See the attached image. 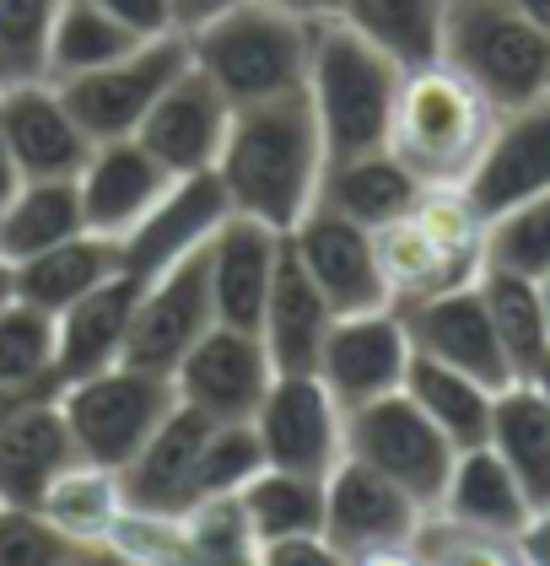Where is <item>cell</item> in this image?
Returning <instances> with one entry per match:
<instances>
[{"mask_svg": "<svg viewBox=\"0 0 550 566\" xmlns=\"http://www.w3.org/2000/svg\"><path fill=\"white\" fill-rule=\"evenodd\" d=\"M523 384H535V394H540V399L550 405V356L540 361V367H535V373H529V378H523Z\"/></svg>", "mask_w": 550, "mask_h": 566, "instance_id": "cell-56", "label": "cell"}, {"mask_svg": "<svg viewBox=\"0 0 550 566\" xmlns=\"http://www.w3.org/2000/svg\"><path fill=\"white\" fill-rule=\"evenodd\" d=\"M54 17H60V0H0V87L49 76Z\"/></svg>", "mask_w": 550, "mask_h": 566, "instance_id": "cell-41", "label": "cell"}, {"mask_svg": "<svg viewBox=\"0 0 550 566\" xmlns=\"http://www.w3.org/2000/svg\"><path fill=\"white\" fill-rule=\"evenodd\" d=\"M135 44H146L141 33H129L120 17H108L92 0H60L54 17V39H49V82H71L86 71H103L114 60H125Z\"/></svg>", "mask_w": 550, "mask_h": 566, "instance_id": "cell-36", "label": "cell"}, {"mask_svg": "<svg viewBox=\"0 0 550 566\" xmlns=\"http://www.w3.org/2000/svg\"><path fill=\"white\" fill-rule=\"evenodd\" d=\"M11 297H17V292H11V264L0 260V303H11Z\"/></svg>", "mask_w": 550, "mask_h": 566, "instance_id": "cell-57", "label": "cell"}, {"mask_svg": "<svg viewBox=\"0 0 550 566\" xmlns=\"http://www.w3.org/2000/svg\"><path fill=\"white\" fill-rule=\"evenodd\" d=\"M540 303H546V324H550V275H540Z\"/></svg>", "mask_w": 550, "mask_h": 566, "instance_id": "cell-58", "label": "cell"}, {"mask_svg": "<svg viewBox=\"0 0 550 566\" xmlns=\"http://www.w3.org/2000/svg\"><path fill=\"white\" fill-rule=\"evenodd\" d=\"M287 243H292V254L302 260V270L313 275V286L330 297L335 318H345V313H373V307H394L388 303V286H383V270H378L373 227L340 217L330 206H313V211L287 232Z\"/></svg>", "mask_w": 550, "mask_h": 566, "instance_id": "cell-14", "label": "cell"}, {"mask_svg": "<svg viewBox=\"0 0 550 566\" xmlns=\"http://www.w3.org/2000/svg\"><path fill=\"white\" fill-rule=\"evenodd\" d=\"M120 275V238L103 232H76L54 249H43L33 260L11 264V292L22 303L43 307V313H65L71 303H82L86 292H97L103 281Z\"/></svg>", "mask_w": 550, "mask_h": 566, "instance_id": "cell-27", "label": "cell"}, {"mask_svg": "<svg viewBox=\"0 0 550 566\" xmlns=\"http://www.w3.org/2000/svg\"><path fill=\"white\" fill-rule=\"evenodd\" d=\"M276 384L270 350L255 329H232V324H211L189 356L173 367V389L178 405L200 410L206 421L227 427V421H255L264 394Z\"/></svg>", "mask_w": 550, "mask_h": 566, "instance_id": "cell-11", "label": "cell"}, {"mask_svg": "<svg viewBox=\"0 0 550 566\" xmlns=\"http://www.w3.org/2000/svg\"><path fill=\"white\" fill-rule=\"evenodd\" d=\"M135 303H141V286L129 275H114L54 318V335H60L54 373H60V384H76V378H92V373L125 361Z\"/></svg>", "mask_w": 550, "mask_h": 566, "instance_id": "cell-26", "label": "cell"}, {"mask_svg": "<svg viewBox=\"0 0 550 566\" xmlns=\"http://www.w3.org/2000/svg\"><path fill=\"white\" fill-rule=\"evenodd\" d=\"M92 6H103L108 17H120L129 33H141V39L178 33V28H173V6L168 0H92Z\"/></svg>", "mask_w": 550, "mask_h": 566, "instance_id": "cell-47", "label": "cell"}, {"mask_svg": "<svg viewBox=\"0 0 550 566\" xmlns=\"http://www.w3.org/2000/svg\"><path fill=\"white\" fill-rule=\"evenodd\" d=\"M437 60L475 82L502 114L550 92V39L518 11V0H448Z\"/></svg>", "mask_w": 550, "mask_h": 566, "instance_id": "cell-6", "label": "cell"}, {"mask_svg": "<svg viewBox=\"0 0 550 566\" xmlns=\"http://www.w3.org/2000/svg\"><path fill=\"white\" fill-rule=\"evenodd\" d=\"M345 459L378 470L394 480L411 502H422L426 513L443 502V485L454 475L459 448L426 421V410L411 394H383L373 405L345 410Z\"/></svg>", "mask_w": 550, "mask_h": 566, "instance_id": "cell-8", "label": "cell"}, {"mask_svg": "<svg viewBox=\"0 0 550 566\" xmlns=\"http://www.w3.org/2000/svg\"><path fill=\"white\" fill-rule=\"evenodd\" d=\"M411 335H405V318L399 307H373V313H345L335 318L330 340L319 350V378L324 389L335 394L345 410L356 405H373L383 394L405 389V373H411Z\"/></svg>", "mask_w": 550, "mask_h": 566, "instance_id": "cell-13", "label": "cell"}, {"mask_svg": "<svg viewBox=\"0 0 550 566\" xmlns=\"http://www.w3.org/2000/svg\"><path fill=\"white\" fill-rule=\"evenodd\" d=\"M324 130L313 119L308 87L232 108V130L216 157V184L238 217H255L276 232H292L319 206L324 184Z\"/></svg>", "mask_w": 550, "mask_h": 566, "instance_id": "cell-1", "label": "cell"}, {"mask_svg": "<svg viewBox=\"0 0 550 566\" xmlns=\"http://www.w3.org/2000/svg\"><path fill=\"white\" fill-rule=\"evenodd\" d=\"M184 551L189 566H259L264 562V539L249 523L243 496H206L184 513Z\"/></svg>", "mask_w": 550, "mask_h": 566, "instance_id": "cell-39", "label": "cell"}, {"mask_svg": "<svg viewBox=\"0 0 550 566\" xmlns=\"http://www.w3.org/2000/svg\"><path fill=\"white\" fill-rule=\"evenodd\" d=\"M287 249V232L264 227L255 217H232L221 221L206 243V264H211V297H216V324L232 329H255L264 318L270 286H276V264Z\"/></svg>", "mask_w": 550, "mask_h": 566, "instance_id": "cell-22", "label": "cell"}, {"mask_svg": "<svg viewBox=\"0 0 550 566\" xmlns=\"http://www.w3.org/2000/svg\"><path fill=\"white\" fill-rule=\"evenodd\" d=\"M465 195L486 221L535 200V195H550V92L497 119V135H491L475 178L465 184Z\"/></svg>", "mask_w": 550, "mask_h": 566, "instance_id": "cell-21", "label": "cell"}, {"mask_svg": "<svg viewBox=\"0 0 550 566\" xmlns=\"http://www.w3.org/2000/svg\"><path fill=\"white\" fill-rule=\"evenodd\" d=\"M373 243L394 307L443 297L486 270V217L465 189H422L405 217L373 227Z\"/></svg>", "mask_w": 550, "mask_h": 566, "instance_id": "cell-3", "label": "cell"}, {"mask_svg": "<svg viewBox=\"0 0 550 566\" xmlns=\"http://www.w3.org/2000/svg\"><path fill=\"white\" fill-rule=\"evenodd\" d=\"M416 195H422V178L411 174L388 146L324 163V184H319V206L362 221V227H383V221L405 217L416 206Z\"/></svg>", "mask_w": 550, "mask_h": 566, "instance_id": "cell-30", "label": "cell"}, {"mask_svg": "<svg viewBox=\"0 0 550 566\" xmlns=\"http://www.w3.org/2000/svg\"><path fill=\"white\" fill-rule=\"evenodd\" d=\"M108 545H114L120 556H129L135 566H189L184 523L168 518V513H135V507H129Z\"/></svg>", "mask_w": 550, "mask_h": 566, "instance_id": "cell-44", "label": "cell"}, {"mask_svg": "<svg viewBox=\"0 0 550 566\" xmlns=\"http://www.w3.org/2000/svg\"><path fill=\"white\" fill-rule=\"evenodd\" d=\"M33 394H49V389H6V384H0V427H6V421H11V416H17L28 399H33Z\"/></svg>", "mask_w": 550, "mask_h": 566, "instance_id": "cell-54", "label": "cell"}, {"mask_svg": "<svg viewBox=\"0 0 550 566\" xmlns=\"http://www.w3.org/2000/svg\"><path fill=\"white\" fill-rule=\"evenodd\" d=\"M216 324V297H211V264L206 249L163 270L152 286H141V303L129 318L125 361L141 373H163L173 378V367L189 356V346Z\"/></svg>", "mask_w": 550, "mask_h": 566, "instance_id": "cell-12", "label": "cell"}, {"mask_svg": "<svg viewBox=\"0 0 550 566\" xmlns=\"http://www.w3.org/2000/svg\"><path fill=\"white\" fill-rule=\"evenodd\" d=\"M189 71V39L184 33H163V39H146L135 44L125 60L103 65V71H86V76H71V82H54L65 92L76 125L97 140H120V135H135L141 119L152 114V103Z\"/></svg>", "mask_w": 550, "mask_h": 566, "instance_id": "cell-9", "label": "cell"}, {"mask_svg": "<svg viewBox=\"0 0 550 566\" xmlns=\"http://www.w3.org/2000/svg\"><path fill=\"white\" fill-rule=\"evenodd\" d=\"M518 11H523V17L550 39V0H518Z\"/></svg>", "mask_w": 550, "mask_h": 566, "instance_id": "cell-55", "label": "cell"}, {"mask_svg": "<svg viewBox=\"0 0 550 566\" xmlns=\"http://www.w3.org/2000/svg\"><path fill=\"white\" fill-rule=\"evenodd\" d=\"M432 513H443V518H454V523H469V528H486V534H512V539H518V528L529 523L535 507H529L523 485L512 480V470L497 459V448L480 442V448H465V453L454 459V475H448L443 502H437Z\"/></svg>", "mask_w": 550, "mask_h": 566, "instance_id": "cell-29", "label": "cell"}, {"mask_svg": "<svg viewBox=\"0 0 550 566\" xmlns=\"http://www.w3.org/2000/svg\"><path fill=\"white\" fill-rule=\"evenodd\" d=\"M448 0H340V22L378 44L399 71L432 65L443 49Z\"/></svg>", "mask_w": 550, "mask_h": 566, "instance_id": "cell-34", "label": "cell"}, {"mask_svg": "<svg viewBox=\"0 0 550 566\" xmlns=\"http://www.w3.org/2000/svg\"><path fill=\"white\" fill-rule=\"evenodd\" d=\"M399 76L405 71L378 44H367L362 33H351L340 17L313 28L308 103H313V119L324 130L330 163L388 146V119H394Z\"/></svg>", "mask_w": 550, "mask_h": 566, "instance_id": "cell-4", "label": "cell"}, {"mask_svg": "<svg viewBox=\"0 0 550 566\" xmlns=\"http://www.w3.org/2000/svg\"><path fill=\"white\" fill-rule=\"evenodd\" d=\"M351 566H422V551H416V539H405V545H378V551L351 556Z\"/></svg>", "mask_w": 550, "mask_h": 566, "instance_id": "cell-51", "label": "cell"}, {"mask_svg": "<svg viewBox=\"0 0 550 566\" xmlns=\"http://www.w3.org/2000/svg\"><path fill=\"white\" fill-rule=\"evenodd\" d=\"M486 264L540 281L550 275V195H535L486 221Z\"/></svg>", "mask_w": 550, "mask_h": 566, "instance_id": "cell-40", "label": "cell"}, {"mask_svg": "<svg viewBox=\"0 0 550 566\" xmlns=\"http://www.w3.org/2000/svg\"><path fill=\"white\" fill-rule=\"evenodd\" d=\"M173 184H178V178H173L135 135L97 140L92 157H86V168L76 174L86 232H103V238H125V232H135L141 221L168 200Z\"/></svg>", "mask_w": 550, "mask_h": 566, "instance_id": "cell-20", "label": "cell"}, {"mask_svg": "<svg viewBox=\"0 0 550 566\" xmlns=\"http://www.w3.org/2000/svg\"><path fill=\"white\" fill-rule=\"evenodd\" d=\"M497 459L523 485L529 507H550V405L535 394V384H508L491 405V437Z\"/></svg>", "mask_w": 550, "mask_h": 566, "instance_id": "cell-32", "label": "cell"}, {"mask_svg": "<svg viewBox=\"0 0 550 566\" xmlns=\"http://www.w3.org/2000/svg\"><path fill=\"white\" fill-rule=\"evenodd\" d=\"M54 534H65L71 545H108L120 518L129 513L125 475L92 459H71L60 475L43 485L39 507H33Z\"/></svg>", "mask_w": 550, "mask_h": 566, "instance_id": "cell-28", "label": "cell"}, {"mask_svg": "<svg viewBox=\"0 0 550 566\" xmlns=\"http://www.w3.org/2000/svg\"><path fill=\"white\" fill-rule=\"evenodd\" d=\"M480 297H486L497 340L508 350L512 378H529L550 356V324H546V303H540V281L486 264L480 270Z\"/></svg>", "mask_w": 550, "mask_h": 566, "instance_id": "cell-35", "label": "cell"}, {"mask_svg": "<svg viewBox=\"0 0 550 566\" xmlns=\"http://www.w3.org/2000/svg\"><path fill=\"white\" fill-rule=\"evenodd\" d=\"M86 232L76 178H22L17 195L0 206V260L22 264Z\"/></svg>", "mask_w": 550, "mask_h": 566, "instance_id": "cell-31", "label": "cell"}, {"mask_svg": "<svg viewBox=\"0 0 550 566\" xmlns=\"http://www.w3.org/2000/svg\"><path fill=\"white\" fill-rule=\"evenodd\" d=\"M249 523L264 545L276 539H302V534H324V480L292 475V470H259L243 491Z\"/></svg>", "mask_w": 550, "mask_h": 566, "instance_id": "cell-37", "label": "cell"}, {"mask_svg": "<svg viewBox=\"0 0 550 566\" xmlns=\"http://www.w3.org/2000/svg\"><path fill=\"white\" fill-rule=\"evenodd\" d=\"M211 427L216 421H206V416L189 410V405H173L168 416H163V427L146 437V448L120 470L135 513L184 518V513L195 507V464H200V448H206Z\"/></svg>", "mask_w": 550, "mask_h": 566, "instance_id": "cell-23", "label": "cell"}, {"mask_svg": "<svg viewBox=\"0 0 550 566\" xmlns=\"http://www.w3.org/2000/svg\"><path fill=\"white\" fill-rule=\"evenodd\" d=\"M416 551H422V566H523V551L512 534H486L443 513H426Z\"/></svg>", "mask_w": 550, "mask_h": 566, "instance_id": "cell-43", "label": "cell"}, {"mask_svg": "<svg viewBox=\"0 0 550 566\" xmlns=\"http://www.w3.org/2000/svg\"><path fill=\"white\" fill-rule=\"evenodd\" d=\"M54 356H60L54 313L22 297L0 303V384L6 389H60Z\"/></svg>", "mask_w": 550, "mask_h": 566, "instance_id": "cell-38", "label": "cell"}, {"mask_svg": "<svg viewBox=\"0 0 550 566\" xmlns=\"http://www.w3.org/2000/svg\"><path fill=\"white\" fill-rule=\"evenodd\" d=\"M259 566H351V556H340L324 534H302V539L264 545V562Z\"/></svg>", "mask_w": 550, "mask_h": 566, "instance_id": "cell-46", "label": "cell"}, {"mask_svg": "<svg viewBox=\"0 0 550 566\" xmlns=\"http://www.w3.org/2000/svg\"><path fill=\"white\" fill-rule=\"evenodd\" d=\"M405 394L426 410V421L465 453V448H480L491 437V405L502 389H486L480 378H469L459 367H443L432 356H411Z\"/></svg>", "mask_w": 550, "mask_h": 566, "instance_id": "cell-33", "label": "cell"}, {"mask_svg": "<svg viewBox=\"0 0 550 566\" xmlns=\"http://www.w3.org/2000/svg\"><path fill=\"white\" fill-rule=\"evenodd\" d=\"M255 432L270 470L324 480L345 459V405L324 389L319 373H276Z\"/></svg>", "mask_w": 550, "mask_h": 566, "instance_id": "cell-10", "label": "cell"}, {"mask_svg": "<svg viewBox=\"0 0 550 566\" xmlns=\"http://www.w3.org/2000/svg\"><path fill=\"white\" fill-rule=\"evenodd\" d=\"M259 470H264V448H259L255 421L211 427L206 448H200V464H195V502H206V496H238Z\"/></svg>", "mask_w": 550, "mask_h": 566, "instance_id": "cell-42", "label": "cell"}, {"mask_svg": "<svg viewBox=\"0 0 550 566\" xmlns=\"http://www.w3.org/2000/svg\"><path fill=\"white\" fill-rule=\"evenodd\" d=\"M259 6H270V11H287V17H297V22H330V17H340V0H259Z\"/></svg>", "mask_w": 550, "mask_h": 566, "instance_id": "cell-50", "label": "cell"}, {"mask_svg": "<svg viewBox=\"0 0 550 566\" xmlns=\"http://www.w3.org/2000/svg\"><path fill=\"white\" fill-rule=\"evenodd\" d=\"M71 539L54 534L33 507H0V566H65Z\"/></svg>", "mask_w": 550, "mask_h": 566, "instance_id": "cell-45", "label": "cell"}, {"mask_svg": "<svg viewBox=\"0 0 550 566\" xmlns=\"http://www.w3.org/2000/svg\"><path fill=\"white\" fill-rule=\"evenodd\" d=\"M17 184H22V174H17V163H11V146H6V135H0V206L17 195Z\"/></svg>", "mask_w": 550, "mask_h": 566, "instance_id": "cell-53", "label": "cell"}, {"mask_svg": "<svg viewBox=\"0 0 550 566\" xmlns=\"http://www.w3.org/2000/svg\"><path fill=\"white\" fill-rule=\"evenodd\" d=\"M232 130V103L221 97L211 76H200L195 65L173 82L152 114L141 119L135 140L168 168L173 178H195V174H216V157L227 146Z\"/></svg>", "mask_w": 550, "mask_h": 566, "instance_id": "cell-16", "label": "cell"}, {"mask_svg": "<svg viewBox=\"0 0 550 566\" xmlns=\"http://www.w3.org/2000/svg\"><path fill=\"white\" fill-rule=\"evenodd\" d=\"M405 318V335L416 356H432L443 367H459L469 378H480L486 389H508L518 384L508 367V350L491 329V313H486V297H480V281L469 286H454L443 297H426V303L399 307Z\"/></svg>", "mask_w": 550, "mask_h": 566, "instance_id": "cell-15", "label": "cell"}, {"mask_svg": "<svg viewBox=\"0 0 550 566\" xmlns=\"http://www.w3.org/2000/svg\"><path fill=\"white\" fill-rule=\"evenodd\" d=\"M178 405V389L163 373H141V367H103L92 378L76 384H60V410L71 421L76 437V453L92 464H108V470H125L129 459L146 448V437L163 427Z\"/></svg>", "mask_w": 550, "mask_h": 566, "instance_id": "cell-7", "label": "cell"}, {"mask_svg": "<svg viewBox=\"0 0 550 566\" xmlns=\"http://www.w3.org/2000/svg\"><path fill=\"white\" fill-rule=\"evenodd\" d=\"M0 135L22 178H76L92 157V135L76 125L65 92L49 76L0 87Z\"/></svg>", "mask_w": 550, "mask_h": 566, "instance_id": "cell-18", "label": "cell"}, {"mask_svg": "<svg viewBox=\"0 0 550 566\" xmlns=\"http://www.w3.org/2000/svg\"><path fill=\"white\" fill-rule=\"evenodd\" d=\"M76 453L71 421L60 410V389L33 394L0 427V507H39L43 485L60 475Z\"/></svg>", "mask_w": 550, "mask_h": 566, "instance_id": "cell-24", "label": "cell"}, {"mask_svg": "<svg viewBox=\"0 0 550 566\" xmlns=\"http://www.w3.org/2000/svg\"><path fill=\"white\" fill-rule=\"evenodd\" d=\"M168 6H173V28L178 33H195V28L216 22L221 11H232L238 0H168Z\"/></svg>", "mask_w": 550, "mask_h": 566, "instance_id": "cell-49", "label": "cell"}, {"mask_svg": "<svg viewBox=\"0 0 550 566\" xmlns=\"http://www.w3.org/2000/svg\"><path fill=\"white\" fill-rule=\"evenodd\" d=\"M330 329H335V307L313 286V275L302 270V260L287 243L281 264H276V286H270L264 318H259V340L270 350V367L276 373H313Z\"/></svg>", "mask_w": 550, "mask_h": 566, "instance_id": "cell-25", "label": "cell"}, {"mask_svg": "<svg viewBox=\"0 0 550 566\" xmlns=\"http://www.w3.org/2000/svg\"><path fill=\"white\" fill-rule=\"evenodd\" d=\"M518 551H523V566H550V507L529 513V523L518 528Z\"/></svg>", "mask_w": 550, "mask_h": 566, "instance_id": "cell-48", "label": "cell"}, {"mask_svg": "<svg viewBox=\"0 0 550 566\" xmlns=\"http://www.w3.org/2000/svg\"><path fill=\"white\" fill-rule=\"evenodd\" d=\"M227 217H232V206H227L216 174L178 178L168 189V200L141 221L135 232L120 238V275H129L135 286H152L163 270H173V264L189 260V254H200Z\"/></svg>", "mask_w": 550, "mask_h": 566, "instance_id": "cell-19", "label": "cell"}, {"mask_svg": "<svg viewBox=\"0 0 550 566\" xmlns=\"http://www.w3.org/2000/svg\"><path fill=\"white\" fill-rule=\"evenodd\" d=\"M426 523V507L411 502L394 480H383L378 470L340 459L324 475V539L340 556H362L378 545H405L416 539Z\"/></svg>", "mask_w": 550, "mask_h": 566, "instance_id": "cell-17", "label": "cell"}, {"mask_svg": "<svg viewBox=\"0 0 550 566\" xmlns=\"http://www.w3.org/2000/svg\"><path fill=\"white\" fill-rule=\"evenodd\" d=\"M497 119L502 108L486 92L465 82L454 65L432 60L399 76L388 151L422 178V189H465L497 135Z\"/></svg>", "mask_w": 550, "mask_h": 566, "instance_id": "cell-2", "label": "cell"}, {"mask_svg": "<svg viewBox=\"0 0 550 566\" xmlns=\"http://www.w3.org/2000/svg\"><path fill=\"white\" fill-rule=\"evenodd\" d=\"M65 566H135V562H129V556H120L114 545H76Z\"/></svg>", "mask_w": 550, "mask_h": 566, "instance_id": "cell-52", "label": "cell"}, {"mask_svg": "<svg viewBox=\"0 0 550 566\" xmlns=\"http://www.w3.org/2000/svg\"><path fill=\"white\" fill-rule=\"evenodd\" d=\"M184 39H189V65L200 76H211L232 108L308 87L313 22H297L259 0H238L232 11H221L216 22L184 33Z\"/></svg>", "mask_w": 550, "mask_h": 566, "instance_id": "cell-5", "label": "cell"}]
</instances>
